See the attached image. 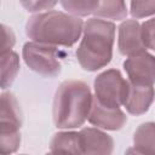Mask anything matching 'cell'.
I'll return each mask as SVG.
<instances>
[{"instance_id": "obj_8", "label": "cell", "mask_w": 155, "mask_h": 155, "mask_svg": "<svg viewBox=\"0 0 155 155\" xmlns=\"http://www.w3.org/2000/svg\"><path fill=\"white\" fill-rule=\"evenodd\" d=\"M145 45L142 38V29L136 19H127L119 27V51L124 56H137L143 53Z\"/></svg>"}, {"instance_id": "obj_17", "label": "cell", "mask_w": 155, "mask_h": 155, "mask_svg": "<svg viewBox=\"0 0 155 155\" xmlns=\"http://www.w3.org/2000/svg\"><path fill=\"white\" fill-rule=\"evenodd\" d=\"M155 13V1H132L131 15L136 18L147 17Z\"/></svg>"}, {"instance_id": "obj_3", "label": "cell", "mask_w": 155, "mask_h": 155, "mask_svg": "<svg viewBox=\"0 0 155 155\" xmlns=\"http://www.w3.org/2000/svg\"><path fill=\"white\" fill-rule=\"evenodd\" d=\"M82 31V40L76 50L80 65L88 71L105 67L113 56L114 23L101 18H91L85 23Z\"/></svg>"}, {"instance_id": "obj_11", "label": "cell", "mask_w": 155, "mask_h": 155, "mask_svg": "<svg viewBox=\"0 0 155 155\" xmlns=\"http://www.w3.org/2000/svg\"><path fill=\"white\" fill-rule=\"evenodd\" d=\"M155 91L153 86H143L130 82L128 92L124 105L132 115L144 114L154 101Z\"/></svg>"}, {"instance_id": "obj_7", "label": "cell", "mask_w": 155, "mask_h": 155, "mask_svg": "<svg viewBox=\"0 0 155 155\" xmlns=\"http://www.w3.org/2000/svg\"><path fill=\"white\" fill-rule=\"evenodd\" d=\"M124 68L132 84L153 86L155 82V57L147 52L128 57Z\"/></svg>"}, {"instance_id": "obj_20", "label": "cell", "mask_w": 155, "mask_h": 155, "mask_svg": "<svg viewBox=\"0 0 155 155\" xmlns=\"http://www.w3.org/2000/svg\"><path fill=\"white\" fill-rule=\"evenodd\" d=\"M57 2L56 1H21V5L29 12H36L42 10H48L53 7Z\"/></svg>"}, {"instance_id": "obj_21", "label": "cell", "mask_w": 155, "mask_h": 155, "mask_svg": "<svg viewBox=\"0 0 155 155\" xmlns=\"http://www.w3.org/2000/svg\"><path fill=\"white\" fill-rule=\"evenodd\" d=\"M125 155H144V154L139 153V151H138V150H136L134 148H128V149L126 150Z\"/></svg>"}, {"instance_id": "obj_10", "label": "cell", "mask_w": 155, "mask_h": 155, "mask_svg": "<svg viewBox=\"0 0 155 155\" xmlns=\"http://www.w3.org/2000/svg\"><path fill=\"white\" fill-rule=\"evenodd\" d=\"M84 155H111L114 140L97 128H84L79 132Z\"/></svg>"}, {"instance_id": "obj_1", "label": "cell", "mask_w": 155, "mask_h": 155, "mask_svg": "<svg viewBox=\"0 0 155 155\" xmlns=\"http://www.w3.org/2000/svg\"><path fill=\"white\" fill-rule=\"evenodd\" d=\"M82 30V21L79 17L61 11L34 15L25 24V34L29 39L54 47L73 46Z\"/></svg>"}, {"instance_id": "obj_5", "label": "cell", "mask_w": 155, "mask_h": 155, "mask_svg": "<svg viewBox=\"0 0 155 155\" xmlns=\"http://www.w3.org/2000/svg\"><path fill=\"white\" fill-rule=\"evenodd\" d=\"M62 52L54 47L39 42H27L23 46L25 64L38 74L46 78H54L61 71Z\"/></svg>"}, {"instance_id": "obj_15", "label": "cell", "mask_w": 155, "mask_h": 155, "mask_svg": "<svg viewBox=\"0 0 155 155\" xmlns=\"http://www.w3.org/2000/svg\"><path fill=\"white\" fill-rule=\"evenodd\" d=\"M93 15L98 18L124 19L127 15L126 4L124 1H98Z\"/></svg>"}, {"instance_id": "obj_13", "label": "cell", "mask_w": 155, "mask_h": 155, "mask_svg": "<svg viewBox=\"0 0 155 155\" xmlns=\"http://www.w3.org/2000/svg\"><path fill=\"white\" fill-rule=\"evenodd\" d=\"M134 149L144 155H155V124H142L134 132Z\"/></svg>"}, {"instance_id": "obj_2", "label": "cell", "mask_w": 155, "mask_h": 155, "mask_svg": "<svg viewBox=\"0 0 155 155\" xmlns=\"http://www.w3.org/2000/svg\"><path fill=\"white\" fill-rule=\"evenodd\" d=\"M92 102L91 90L84 81L62 82L53 99L52 116L56 127L74 128L81 126L90 115Z\"/></svg>"}, {"instance_id": "obj_4", "label": "cell", "mask_w": 155, "mask_h": 155, "mask_svg": "<svg viewBox=\"0 0 155 155\" xmlns=\"http://www.w3.org/2000/svg\"><path fill=\"white\" fill-rule=\"evenodd\" d=\"M22 115L18 102L12 93L1 94V131H0V153L10 155L15 153L21 143L19 127Z\"/></svg>"}, {"instance_id": "obj_9", "label": "cell", "mask_w": 155, "mask_h": 155, "mask_svg": "<svg viewBox=\"0 0 155 155\" xmlns=\"http://www.w3.org/2000/svg\"><path fill=\"white\" fill-rule=\"evenodd\" d=\"M88 121L97 127L116 131L126 124L127 117L119 108L105 107L102 103H99L96 98H93L92 108L88 115Z\"/></svg>"}, {"instance_id": "obj_14", "label": "cell", "mask_w": 155, "mask_h": 155, "mask_svg": "<svg viewBox=\"0 0 155 155\" xmlns=\"http://www.w3.org/2000/svg\"><path fill=\"white\" fill-rule=\"evenodd\" d=\"M19 69L18 56L10 51L1 54V87L7 88L15 80Z\"/></svg>"}, {"instance_id": "obj_19", "label": "cell", "mask_w": 155, "mask_h": 155, "mask_svg": "<svg viewBox=\"0 0 155 155\" xmlns=\"http://www.w3.org/2000/svg\"><path fill=\"white\" fill-rule=\"evenodd\" d=\"M1 36H2V41H1V54L10 52L12 46L15 45V35L13 31L11 30V28L6 27L5 24L1 25Z\"/></svg>"}, {"instance_id": "obj_6", "label": "cell", "mask_w": 155, "mask_h": 155, "mask_svg": "<svg viewBox=\"0 0 155 155\" xmlns=\"http://www.w3.org/2000/svg\"><path fill=\"white\" fill-rule=\"evenodd\" d=\"M130 82L117 69H109L99 74L94 80L96 99L105 107L119 108L125 103Z\"/></svg>"}, {"instance_id": "obj_18", "label": "cell", "mask_w": 155, "mask_h": 155, "mask_svg": "<svg viewBox=\"0 0 155 155\" xmlns=\"http://www.w3.org/2000/svg\"><path fill=\"white\" fill-rule=\"evenodd\" d=\"M140 29L145 47L155 51V18L144 22Z\"/></svg>"}, {"instance_id": "obj_12", "label": "cell", "mask_w": 155, "mask_h": 155, "mask_svg": "<svg viewBox=\"0 0 155 155\" xmlns=\"http://www.w3.org/2000/svg\"><path fill=\"white\" fill-rule=\"evenodd\" d=\"M52 155H84L80 134L76 132H59L50 143Z\"/></svg>"}, {"instance_id": "obj_22", "label": "cell", "mask_w": 155, "mask_h": 155, "mask_svg": "<svg viewBox=\"0 0 155 155\" xmlns=\"http://www.w3.org/2000/svg\"><path fill=\"white\" fill-rule=\"evenodd\" d=\"M46 155H52V154H51V153H47V154H46Z\"/></svg>"}, {"instance_id": "obj_16", "label": "cell", "mask_w": 155, "mask_h": 155, "mask_svg": "<svg viewBox=\"0 0 155 155\" xmlns=\"http://www.w3.org/2000/svg\"><path fill=\"white\" fill-rule=\"evenodd\" d=\"M98 1H91V0H85V1H61V5L63 6L64 10H67L71 16H87V15H93L94 8L97 6Z\"/></svg>"}]
</instances>
